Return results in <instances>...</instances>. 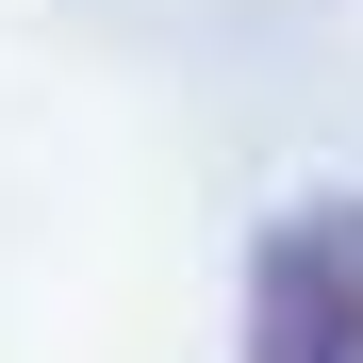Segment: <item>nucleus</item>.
<instances>
[{
  "mask_svg": "<svg viewBox=\"0 0 363 363\" xmlns=\"http://www.w3.org/2000/svg\"><path fill=\"white\" fill-rule=\"evenodd\" d=\"M248 363H363V199H297L248 248Z\"/></svg>",
  "mask_w": 363,
  "mask_h": 363,
  "instance_id": "obj_1",
  "label": "nucleus"
}]
</instances>
